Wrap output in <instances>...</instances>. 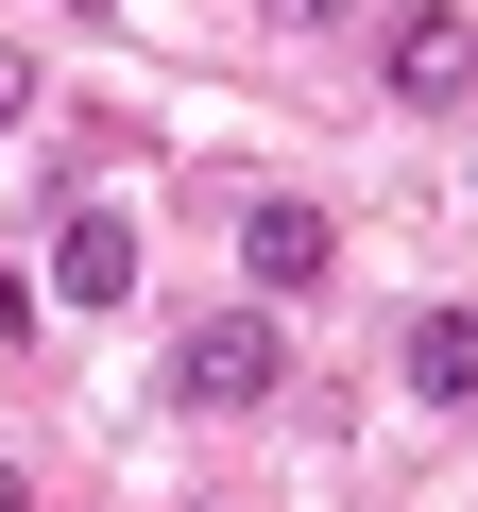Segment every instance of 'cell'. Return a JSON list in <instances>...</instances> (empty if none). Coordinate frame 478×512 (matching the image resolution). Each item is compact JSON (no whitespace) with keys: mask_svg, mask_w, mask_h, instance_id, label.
I'll use <instances>...</instances> for the list:
<instances>
[{"mask_svg":"<svg viewBox=\"0 0 478 512\" xmlns=\"http://www.w3.org/2000/svg\"><path fill=\"white\" fill-rule=\"evenodd\" d=\"M274 376H291V342H274V308H205V325L171 342V393H188V410H257Z\"/></svg>","mask_w":478,"mask_h":512,"instance_id":"1","label":"cell"},{"mask_svg":"<svg viewBox=\"0 0 478 512\" xmlns=\"http://www.w3.org/2000/svg\"><path fill=\"white\" fill-rule=\"evenodd\" d=\"M0 120H35V69H18V52H0Z\"/></svg>","mask_w":478,"mask_h":512,"instance_id":"6","label":"cell"},{"mask_svg":"<svg viewBox=\"0 0 478 512\" xmlns=\"http://www.w3.org/2000/svg\"><path fill=\"white\" fill-rule=\"evenodd\" d=\"M461 69H478V18L461 0H410L393 18V103H461Z\"/></svg>","mask_w":478,"mask_h":512,"instance_id":"3","label":"cell"},{"mask_svg":"<svg viewBox=\"0 0 478 512\" xmlns=\"http://www.w3.org/2000/svg\"><path fill=\"white\" fill-rule=\"evenodd\" d=\"M52 291H69V308H120V291H137V222H120V205H69V222H52Z\"/></svg>","mask_w":478,"mask_h":512,"instance_id":"2","label":"cell"},{"mask_svg":"<svg viewBox=\"0 0 478 512\" xmlns=\"http://www.w3.org/2000/svg\"><path fill=\"white\" fill-rule=\"evenodd\" d=\"M274 18H325V0H274Z\"/></svg>","mask_w":478,"mask_h":512,"instance_id":"8","label":"cell"},{"mask_svg":"<svg viewBox=\"0 0 478 512\" xmlns=\"http://www.w3.org/2000/svg\"><path fill=\"white\" fill-rule=\"evenodd\" d=\"M410 393H478V325H461V308L410 325Z\"/></svg>","mask_w":478,"mask_h":512,"instance_id":"5","label":"cell"},{"mask_svg":"<svg viewBox=\"0 0 478 512\" xmlns=\"http://www.w3.org/2000/svg\"><path fill=\"white\" fill-rule=\"evenodd\" d=\"M239 256H257V291H325V274H342V222H325V205H257Z\"/></svg>","mask_w":478,"mask_h":512,"instance_id":"4","label":"cell"},{"mask_svg":"<svg viewBox=\"0 0 478 512\" xmlns=\"http://www.w3.org/2000/svg\"><path fill=\"white\" fill-rule=\"evenodd\" d=\"M0 512H35V495H18V461H0Z\"/></svg>","mask_w":478,"mask_h":512,"instance_id":"7","label":"cell"}]
</instances>
